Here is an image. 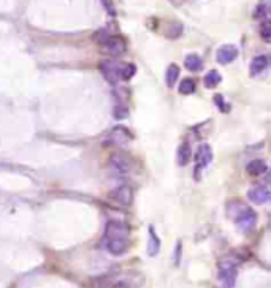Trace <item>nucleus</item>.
I'll return each mask as SVG.
<instances>
[{
    "instance_id": "f257e3e1",
    "label": "nucleus",
    "mask_w": 271,
    "mask_h": 288,
    "mask_svg": "<svg viewBox=\"0 0 271 288\" xmlns=\"http://www.w3.org/2000/svg\"><path fill=\"white\" fill-rule=\"evenodd\" d=\"M227 212L231 217V220H235L236 227L243 233H249L255 228L257 224V214L254 209L244 206L241 201H233L230 203L227 207Z\"/></svg>"
},
{
    "instance_id": "f3484780",
    "label": "nucleus",
    "mask_w": 271,
    "mask_h": 288,
    "mask_svg": "<svg viewBox=\"0 0 271 288\" xmlns=\"http://www.w3.org/2000/svg\"><path fill=\"white\" fill-rule=\"evenodd\" d=\"M184 65H186V68L189 71H200L201 67H203V62H201V59L197 54H190V56L186 57Z\"/></svg>"
},
{
    "instance_id": "b1692460",
    "label": "nucleus",
    "mask_w": 271,
    "mask_h": 288,
    "mask_svg": "<svg viewBox=\"0 0 271 288\" xmlns=\"http://www.w3.org/2000/svg\"><path fill=\"white\" fill-rule=\"evenodd\" d=\"M114 116H116V119H124V117L127 116V110L122 108L121 104H119V106L114 110Z\"/></svg>"
},
{
    "instance_id": "2eb2a0df",
    "label": "nucleus",
    "mask_w": 271,
    "mask_h": 288,
    "mask_svg": "<svg viewBox=\"0 0 271 288\" xmlns=\"http://www.w3.org/2000/svg\"><path fill=\"white\" fill-rule=\"evenodd\" d=\"M192 159V149H190V144L189 142H183L178 149V163L181 166H184L190 162Z\"/></svg>"
},
{
    "instance_id": "9b49d317",
    "label": "nucleus",
    "mask_w": 271,
    "mask_h": 288,
    "mask_svg": "<svg viewBox=\"0 0 271 288\" xmlns=\"http://www.w3.org/2000/svg\"><path fill=\"white\" fill-rule=\"evenodd\" d=\"M249 200L255 204H263L269 200V190L266 186H257V187H252L248 193Z\"/></svg>"
},
{
    "instance_id": "4468645a",
    "label": "nucleus",
    "mask_w": 271,
    "mask_h": 288,
    "mask_svg": "<svg viewBox=\"0 0 271 288\" xmlns=\"http://www.w3.org/2000/svg\"><path fill=\"white\" fill-rule=\"evenodd\" d=\"M268 67V57L266 56H259V57H254V60L251 62V75L257 76L266 70Z\"/></svg>"
},
{
    "instance_id": "0eeeda50",
    "label": "nucleus",
    "mask_w": 271,
    "mask_h": 288,
    "mask_svg": "<svg viewBox=\"0 0 271 288\" xmlns=\"http://www.w3.org/2000/svg\"><path fill=\"white\" fill-rule=\"evenodd\" d=\"M213 160V151L208 144H201L195 154V162H197V173L201 171L205 166H208Z\"/></svg>"
},
{
    "instance_id": "5701e85b",
    "label": "nucleus",
    "mask_w": 271,
    "mask_h": 288,
    "mask_svg": "<svg viewBox=\"0 0 271 288\" xmlns=\"http://www.w3.org/2000/svg\"><path fill=\"white\" fill-rule=\"evenodd\" d=\"M269 32H271V29H269V21L268 19H265L263 21V24H262V37H263V40L268 43L269 42Z\"/></svg>"
},
{
    "instance_id": "a211bd4d",
    "label": "nucleus",
    "mask_w": 271,
    "mask_h": 288,
    "mask_svg": "<svg viewBox=\"0 0 271 288\" xmlns=\"http://www.w3.org/2000/svg\"><path fill=\"white\" fill-rule=\"evenodd\" d=\"M222 81V76H221V73L219 71H216V70H211V71H208L206 73V76H205V80H203V83H205V86L208 87V89H213V87H216L219 83Z\"/></svg>"
},
{
    "instance_id": "412c9836",
    "label": "nucleus",
    "mask_w": 271,
    "mask_h": 288,
    "mask_svg": "<svg viewBox=\"0 0 271 288\" xmlns=\"http://www.w3.org/2000/svg\"><path fill=\"white\" fill-rule=\"evenodd\" d=\"M179 92L184 94V95H190V94L195 92V83H193V80H190V78H186V80L181 81Z\"/></svg>"
},
{
    "instance_id": "1a4fd4ad",
    "label": "nucleus",
    "mask_w": 271,
    "mask_h": 288,
    "mask_svg": "<svg viewBox=\"0 0 271 288\" xmlns=\"http://www.w3.org/2000/svg\"><path fill=\"white\" fill-rule=\"evenodd\" d=\"M119 67L121 63H116V62H111V60H107V62H101L100 63V68L105 75V78L110 81V83H118L121 81L119 78Z\"/></svg>"
},
{
    "instance_id": "20e7f679",
    "label": "nucleus",
    "mask_w": 271,
    "mask_h": 288,
    "mask_svg": "<svg viewBox=\"0 0 271 288\" xmlns=\"http://www.w3.org/2000/svg\"><path fill=\"white\" fill-rule=\"evenodd\" d=\"M100 45H101V49H103V51L108 52L110 56H114V57L122 56L124 52H125V49H127V45H125V42L122 40V38L113 37V35L107 37L105 40H103Z\"/></svg>"
},
{
    "instance_id": "f03ea898",
    "label": "nucleus",
    "mask_w": 271,
    "mask_h": 288,
    "mask_svg": "<svg viewBox=\"0 0 271 288\" xmlns=\"http://www.w3.org/2000/svg\"><path fill=\"white\" fill-rule=\"evenodd\" d=\"M236 274H238V266L236 263L230 260H224L221 265H219V282H221L224 286L231 288L236 283Z\"/></svg>"
},
{
    "instance_id": "f8f14e48",
    "label": "nucleus",
    "mask_w": 271,
    "mask_h": 288,
    "mask_svg": "<svg viewBox=\"0 0 271 288\" xmlns=\"http://www.w3.org/2000/svg\"><path fill=\"white\" fill-rule=\"evenodd\" d=\"M160 250V239L154 231L152 227H149V241H148V255L149 257H156Z\"/></svg>"
},
{
    "instance_id": "ddd939ff",
    "label": "nucleus",
    "mask_w": 271,
    "mask_h": 288,
    "mask_svg": "<svg viewBox=\"0 0 271 288\" xmlns=\"http://www.w3.org/2000/svg\"><path fill=\"white\" fill-rule=\"evenodd\" d=\"M130 138H132L130 133H128L124 127H116V128H113V132H111L110 136H108V139H113L114 144H125Z\"/></svg>"
},
{
    "instance_id": "39448f33",
    "label": "nucleus",
    "mask_w": 271,
    "mask_h": 288,
    "mask_svg": "<svg viewBox=\"0 0 271 288\" xmlns=\"http://www.w3.org/2000/svg\"><path fill=\"white\" fill-rule=\"evenodd\" d=\"M110 198L122 207H128L132 203V189L128 186H121L118 189H114L110 193Z\"/></svg>"
},
{
    "instance_id": "a878e982",
    "label": "nucleus",
    "mask_w": 271,
    "mask_h": 288,
    "mask_svg": "<svg viewBox=\"0 0 271 288\" xmlns=\"http://www.w3.org/2000/svg\"><path fill=\"white\" fill-rule=\"evenodd\" d=\"M170 2L175 5V7H179V5H183V2H184V0H170Z\"/></svg>"
},
{
    "instance_id": "7ed1b4c3",
    "label": "nucleus",
    "mask_w": 271,
    "mask_h": 288,
    "mask_svg": "<svg viewBox=\"0 0 271 288\" xmlns=\"http://www.w3.org/2000/svg\"><path fill=\"white\" fill-rule=\"evenodd\" d=\"M128 225L124 224L121 220H110L105 228V238L108 239H127L128 241Z\"/></svg>"
},
{
    "instance_id": "6ab92c4d",
    "label": "nucleus",
    "mask_w": 271,
    "mask_h": 288,
    "mask_svg": "<svg viewBox=\"0 0 271 288\" xmlns=\"http://www.w3.org/2000/svg\"><path fill=\"white\" fill-rule=\"evenodd\" d=\"M178 78H179V67L175 63H172L168 70H166V76H165V80H166V86L168 87H173L178 81Z\"/></svg>"
},
{
    "instance_id": "aec40b11",
    "label": "nucleus",
    "mask_w": 271,
    "mask_h": 288,
    "mask_svg": "<svg viewBox=\"0 0 271 288\" xmlns=\"http://www.w3.org/2000/svg\"><path fill=\"white\" fill-rule=\"evenodd\" d=\"M137 73V68H135V65L132 63H127V65H121L119 67V78L122 81H128V80H132V76Z\"/></svg>"
},
{
    "instance_id": "423d86ee",
    "label": "nucleus",
    "mask_w": 271,
    "mask_h": 288,
    "mask_svg": "<svg viewBox=\"0 0 271 288\" xmlns=\"http://www.w3.org/2000/svg\"><path fill=\"white\" fill-rule=\"evenodd\" d=\"M103 247L107 248V252L114 255V257H121L128 250V241L127 239H103Z\"/></svg>"
},
{
    "instance_id": "393cba45",
    "label": "nucleus",
    "mask_w": 271,
    "mask_h": 288,
    "mask_svg": "<svg viewBox=\"0 0 271 288\" xmlns=\"http://www.w3.org/2000/svg\"><path fill=\"white\" fill-rule=\"evenodd\" d=\"M214 101L217 103V108L221 110V111H227V110H228L227 106H224L225 103H224V98H222L221 95H216V97H214Z\"/></svg>"
},
{
    "instance_id": "9d476101",
    "label": "nucleus",
    "mask_w": 271,
    "mask_h": 288,
    "mask_svg": "<svg viewBox=\"0 0 271 288\" xmlns=\"http://www.w3.org/2000/svg\"><path fill=\"white\" fill-rule=\"evenodd\" d=\"M238 57V49L231 45H225V46H221L217 49V62L222 63V65H227V63H231L235 59Z\"/></svg>"
},
{
    "instance_id": "6e6552de",
    "label": "nucleus",
    "mask_w": 271,
    "mask_h": 288,
    "mask_svg": "<svg viewBox=\"0 0 271 288\" xmlns=\"http://www.w3.org/2000/svg\"><path fill=\"white\" fill-rule=\"evenodd\" d=\"M110 163L114 169H118V171H121V173H127L133 168L130 157H127L125 154H113Z\"/></svg>"
},
{
    "instance_id": "dca6fc26",
    "label": "nucleus",
    "mask_w": 271,
    "mask_h": 288,
    "mask_svg": "<svg viewBox=\"0 0 271 288\" xmlns=\"http://www.w3.org/2000/svg\"><path fill=\"white\" fill-rule=\"evenodd\" d=\"M248 173L251 176H262L263 173H266V163L263 160H252L249 165H248Z\"/></svg>"
},
{
    "instance_id": "4be33fe9",
    "label": "nucleus",
    "mask_w": 271,
    "mask_h": 288,
    "mask_svg": "<svg viewBox=\"0 0 271 288\" xmlns=\"http://www.w3.org/2000/svg\"><path fill=\"white\" fill-rule=\"evenodd\" d=\"M183 33V24H179V22H173L168 25V32H166V37L168 38H179V35Z\"/></svg>"
}]
</instances>
